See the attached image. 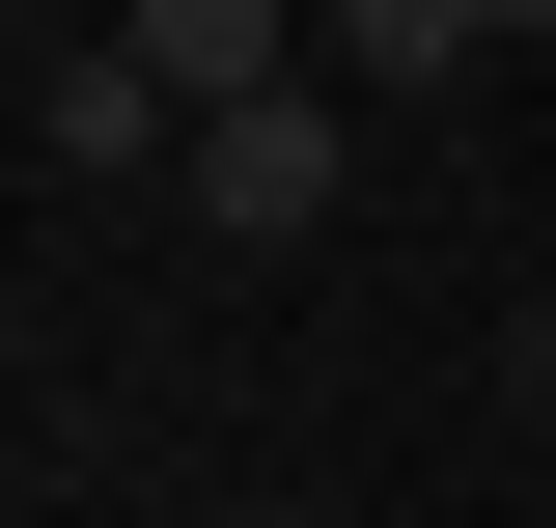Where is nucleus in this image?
Here are the masks:
<instances>
[{
    "label": "nucleus",
    "mask_w": 556,
    "mask_h": 528,
    "mask_svg": "<svg viewBox=\"0 0 556 528\" xmlns=\"http://www.w3.org/2000/svg\"><path fill=\"white\" fill-rule=\"evenodd\" d=\"M251 528H306V501H251Z\"/></svg>",
    "instance_id": "nucleus-5"
},
{
    "label": "nucleus",
    "mask_w": 556,
    "mask_h": 528,
    "mask_svg": "<svg viewBox=\"0 0 556 528\" xmlns=\"http://www.w3.org/2000/svg\"><path fill=\"white\" fill-rule=\"evenodd\" d=\"M112 56L167 84V112H278V84H306V0H112Z\"/></svg>",
    "instance_id": "nucleus-2"
},
{
    "label": "nucleus",
    "mask_w": 556,
    "mask_h": 528,
    "mask_svg": "<svg viewBox=\"0 0 556 528\" xmlns=\"http://www.w3.org/2000/svg\"><path fill=\"white\" fill-rule=\"evenodd\" d=\"M473 56H501L473 0H306V84H334V112H445Z\"/></svg>",
    "instance_id": "nucleus-3"
},
{
    "label": "nucleus",
    "mask_w": 556,
    "mask_h": 528,
    "mask_svg": "<svg viewBox=\"0 0 556 528\" xmlns=\"http://www.w3.org/2000/svg\"><path fill=\"white\" fill-rule=\"evenodd\" d=\"M167 196H195L223 251H306V223L362 196V112H334V84H278V112H195V139H167Z\"/></svg>",
    "instance_id": "nucleus-1"
},
{
    "label": "nucleus",
    "mask_w": 556,
    "mask_h": 528,
    "mask_svg": "<svg viewBox=\"0 0 556 528\" xmlns=\"http://www.w3.org/2000/svg\"><path fill=\"white\" fill-rule=\"evenodd\" d=\"M473 28H556V0H473Z\"/></svg>",
    "instance_id": "nucleus-4"
}]
</instances>
